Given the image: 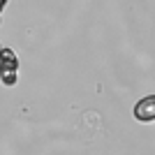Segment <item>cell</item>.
Returning <instances> with one entry per match:
<instances>
[{
    "instance_id": "1",
    "label": "cell",
    "mask_w": 155,
    "mask_h": 155,
    "mask_svg": "<svg viewBox=\"0 0 155 155\" xmlns=\"http://www.w3.org/2000/svg\"><path fill=\"white\" fill-rule=\"evenodd\" d=\"M16 70H19V58L12 49H0V81L5 86L16 84Z\"/></svg>"
},
{
    "instance_id": "2",
    "label": "cell",
    "mask_w": 155,
    "mask_h": 155,
    "mask_svg": "<svg viewBox=\"0 0 155 155\" xmlns=\"http://www.w3.org/2000/svg\"><path fill=\"white\" fill-rule=\"evenodd\" d=\"M132 114L141 123H153L155 120V95H146L141 102H137Z\"/></svg>"
},
{
    "instance_id": "3",
    "label": "cell",
    "mask_w": 155,
    "mask_h": 155,
    "mask_svg": "<svg viewBox=\"0 0 155 155\" xmlns=\"http://www.w3.org/2000/svg\"><path fill=\"white\" fill-rule=\"evenodd\" d=\"M7 2H9V0H0V12H2V7H5Z\"/></svg>"
},
{
    "instance_id": "4",
    "label": "cell",
    "mask_w": 155,
    "mask_h": 155,
    "mask_svg": "<svg viewBox=\"0 0 155 155\" xmlns=\"http://www.w3.org/2000/svg\"><path fill=\"white\" fill-rule=\"evenodd\" d=\"M0 49H2V46H0Z\"/></svg>"
}]
</instances>
